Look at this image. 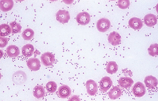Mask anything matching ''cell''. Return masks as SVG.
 <instances>
[{
  "label": "cell",
  "mask_w": 158,
  "mask_h": 101,
  "mask_svg": "<svg viewBox=\"0 0 158 101\" xmlns=\"http://www.w3.org/2000/svg\"><path fill=\"white\" fill-rule=\"evenodd\" d=\"M14 3L12 0H2L0 1V8L2 11L6 12L13 8Z\"/></svg>",
  "instance_id": "cell-18"
},
{
  "label": "cell",
  "mask_w": 158,
  "mask_h": 101,
  "mask_svg": "<svg viewBox=\"0 0 158 101\" xmlns=\"http://www.w3.org/2000/svg\"><path fill=\"white\" fill-rule=\"evenodd\" d=\"M132 91L135 96L140 98L145 95L146 90L144 85L140 82L138 81L133 86Z\"/></svg>",
  "instance_id": "cell-1"
},
{
  "label": "cell",
  "mask_w": 158,
  "mask_h": 101,
  "mask_svg": "<svg viewBox=\"0 0 158 101\" xmlns=\"http://www.w3.org/2000/svg\"><path fill=\"white\" fill-rule=\"evenodd\" d=\"M20 50L18 47L15 45H11L6 49V53L10 58H15L20 55Z\"/></svg>",
  "instance_id": "cell-15"
},
{
  "label": "cell",
  "mask_w": 158,
  "mask_h": 101,
  "mask_svg": "<svg viewBox=\"0 0 158 101\" xmlns=\"http://www.w3.org/2000/svg\"><path fill=\"white\" fill-rule=\"evenodd\" d=\"M129 27L133 29L139 30L143 27V21L139 18L133 17L129 21Z\"/></svg>",
  "instance_id": "cell-12"
},
{
  "label": "cell",
  "mask_w": 158,
  "mask_h": 101,
  "mask_svg": "<svg viewBox=\"0 0 158 101\" xmlns=\"http://www.w3.org/2000/svg\"><path fill=\"white\" fill-rule=\"evenodd\" d=\"M0 35L2 37L10 35L11 33V29L9 25L6 24H1L0 25Z\"/></svg>",
  "instance_id": "cell-22"
},
{
  "label": "cell",
  "mask_w": 158,
  "mask_h": 101,
  "mask_svg": "<svg viewBox=\"0 0 158 101\" xmlns=\"http://www.w3.org/2000/svg\"><path fill=\"white\" fill-rule=\"evenodd\" d=\"M111 25L110 21L108 19L102 18L98 21L96 27L100 32L104 33L110 29Z\"/></svg>",
  "instance_id": "cell-4"
},
{
  "label": "cell",
  "mask_w": 158,
  "mask_h": 101,
  "mask_svg": "<svg viewBox=\"0 0 158 101\" xmlns=\"http://www.w3.org/2000/svg\"><path fill=\"white\" fill-rule=\"evenodd\" d=\"M70 18L69 12L66 10H59L56 14V20L61 23H68Z\"/></svg>",
  "instance_id": "cell-3"
},
{
  "label": "cell",
  "mask_w": 158,
  "mask_h": 101,
  "mask_svg": "<svg viewBox=\"0 0 158 101\" xmlns=\"http://www.w3.org/2000/svg\"><path fill=\"white\" fill-rule=\"evenodd\" d=\"M145 86L150 89H153L157 87L158 80L155 77L148 76L146 77L144 81Z\"/></svg>",
  "instance_id": "cell-11"
},
{
  "label": "cell",
  "mask_w": 158,
  "mask_h": 101,
  "mask_svg": "<svg viewBox=\"0 0 158 101\" xmlns=\"http://www.w3.org/2000/svg\"><path fill=\"white\" fill-rule=\"evenodd\" d=\"M108 94L109 98L112 100H114L121 96L122 91L119 87L115 86L110 89Z\"/></svg>",
  "instance_id": "cell-17"
},
{
  "label": "cell",
  "mask_w": 158,
  "mask_h": 101,
  "mask_svg": "<svg viewBox=\"0 0 158 101\" xmlns=\"http://www.w3.org/2000/svg\"><path fill=\"white\" fill-rule=\"evenodd\" d=\"M158 47L157 43L151 45L148 49L149 55L153 57L158 55Z\"/></svg>",
  "instance_id": "cell-26"
},
{
  "label": "cell",
  "mask_w": 158,
  "mask_h": 101,
  "mask_svg": "<svg viewBox=\"0 0 158 101\" xmlns=\"http://www.w3.org/2000/svg\"><path fill=\"white\" fill-rule=\"evenodd\" d=\"M27 65L29 69L34 71L39 70L41 67L40 61L37 58H31L28 59Z\"/></svg>",
  "instance_id": "cell-8"
},
{
  "label": "cell",
  "mask_w": 158,
  "mask_h": 101,
  "mask_svg": "<svg viewBox=\"0 0 158 101\" xmlns=\"http://www.w3.org/2000/svg\"><path fill=\"white\" fill-rule=\"evenodd\" d=\"M10 24L11 28L12 34H17L21 32L22 27L20 24L16 22L13 21L10 22Z\"/></svg>",
  "instance_id": "cell-24"
},
{
  "label": "cell",
  "mask_w": 158,
  "mask_h": 101,
  "mask_svg": "<svg viewBox=\"0 0 158 101\" xmlns=\"http://www.w3.org/2000/svg\"><path fill=\"white\" fill-rule=\"evenodd\" d=\"M34 50L35 48L33 45L31 43H27L23 47L22 53L24 57L29 58L33 55Z\"/></svg>",
  "instance_id": "cell-19"
},
{
  "label": "cell",
  "mask_w": 158,
  "mask_h": 101,
  "mask_svg": "<svg viewBox=\"0 0 158 101\" xmlns=\"http://www.w3.org/2000/svg\"><path fill=\"white\" fill-rule=\"evenodd\" d=\"M118 69V66L116 62L114 61H110L107 64L106 71L108 74L112 75L116 73Z\"/></svg>",
  "instance_id": "cell-21"
},
{
  "label": "cell",
  "mask_w": 158,
  "mask_h": 101,
  "mask_svg": "<svg viewBox=\"0 0 158 101\" xmlns=\"http://www.w3.org/2000/svg\"><path fill=\"white\" fill-rule=\"evenodd\" d=\"M113 82L109 77L105 76L102 78L99 83L100 88L102 91L105 93L111 88Z\"/></svg>",
  "instance_id": "cell-7"
},
{
  "label": "cell",
  "mask_w": 158,
  "mask_h": 101,
  "mask_svg": "<svg viewBox=\"0 0 158 101\" xmlns=\"http://www.w3.org/2000/svg\"><path fill=\"white\" fill-rule=\"evenodd\" d=\"M117 5L121 9H125L129 7L130 1L129 0H119L118 1Z\"/></svg>",
  "instance_id": "cell-27"
},
{
  "label": "cell",
  "mask_w": 158,
  "mask_h": 101,
  "mask_svg": "<svg viewBox=\"0 0 158 101\" xmlns=\"http://www.w3.org/2000/svg\"><path fill=\"white\" fill-rule=\"evenodd\" d=\"M87 93L91 96H94L98 92L97 83L94 80H89L86 83Z\"/></svg>",
  "instance_id": "cell-6"
},
{
  "label": "cell",
  "mask_w": 158,
  "mask_h": 101,
  "mask_svg": "<svg viewBox=\"0 0 158 101\" xmlns=\"http://www.w3.org/2000/svg\"><path fill=\"white\" fill-rule=\"evenodd\" d=\"M46 88L49 93H55L57 89V84L54 81H50L47 83Z\"/></svg>",
  "instance_id": "cell-25"
},
{
  "label": "cell",
  "mask_w": 158,
  "mask_h": 101,
  "mask_svg": "<svg viewBox=\"0 0 158 101\" xmlns=\"http://www.w3.org/2000/svg\"><path fill=\"white\" fill-rule=\"evenodd\" d=\"M143 20L145 25L149 27H153L157 23V17L153 14L149 13L146 15Z\"/></svg>",
  "instance_id": "cell-13"
},
{
  "label": "cell",
  "mask_w": 158,
  "mask_h": 101,
  "mask_svg": "<svg viewBox=\"0 0 158 101\" xmlns=\"http://www.w3.org/2000/svg\"><path fill=\"white\" fill-rule=\"evenodd\" d=\"M41 59L43 65L46 67L52 66L56 61L55 56L48 52L42 54Z\"/></svg>",
  "instance_id": "cell-2"
},
{
  "label": "cell",
  "mask_w": 158,
  "mask_h": 101,
  "mask_svg": "<svg viewBox=\"0 0 158 101\" xmlns=\"http://www.w3.org/2000/svg\"><path fill=\"white\" fill-rule=\"evenodd\" d=\"M8 43L7 38L1 36V38H0V47H1V48L5 47L8 44Z\"/></svg>",
  "instance_id": "cell-28"
},
{
  "label": "cell",
  "mask_w": 158,
  "mask_h": 101,
  "mask_svg": "<svg viewBox=\"0 0 158 101\" xmlns=\"http://www.w3.org/2000/svg\"><path fill=\"white\" fill-rule=\"evenodd\" d=\"M118 83L121 88H127L132 86L133 84L134 83V81L132 78L130 77H123L119 78Z\"/></svg>",
  "instance_id": "cell-16"
},
{
  "label": "cell",
  "mask_w": 158,
  "mask_h": 101,
  "mask_svg": "<svg viewBox=\"0 0 158 101\" xmlns=\"http://www.w3.org/2000/svg\"><path fill=\"white\" fill-rule=\"evenodd\" d=\"M33 96L38 99H40L44 97L45 91L44 88L41 85H37L33 88Z\"/></svg>",
  "instance_id": "cell-20"
},
{
  "label": "cell",
  "mask_w": 158,
  "mask_h": 101,
  "mask_svg": "<svg viewBox=\"0 0 158 101\" xmlns=\"http://www.w3.org/2000/svg\"><path fill=\"white\" fill-rule=\"evenodd\" d=\"M121 38L122 37L118 32L113 31L109 35L108 41L112 46H116L120 44Z\"/></svg>",
  "instance_id": "cell-9"
},
{
  "label": "cell",
  "mask_w": 158,
  "mask_h": 101,
  "mask_svg": "<svg viewBox=\"0 0 158 101\" xmlns=\"http://www.w3.org/2000/svg\"><path fill=\"white\" fill-rule=\"evenodd\" d=\"M58 93L61 98L65 99L71 95L72 91L71 88L67 85H63L59 87Z\"/></svg>",
  "instance_id": "cell-14"
},
{
  "label": "cell",
  "mask_w": 158,
  "mask_h": 101,
  "mask_svg": "<svg viewBox=\"0 0 158 101\" xmlns=\"http://www.w3.org/2000/svg\"><path fill=\"white\" fill-rule=\"evenodd\" d=\"M35 35V32L32 29L26 28L22 32V36L24 39L30 41L32 39Z\"/></svg>",
  "instance_id": "cell-23"
},
{
  "label": "cell",
  "mask_w": 158,
  "mask_h": 101,
  "mask_svg": "<svg viewBox=\"0 0 158 101\" xmlns=\"http://www.w3.org/2000/svg\"><path fill=\"white\" fill-rule=\"evenodd\" d=\"M26 80V74L23 71H17L13 75V81L15 84H23L25 83Z\"/></svg>",
  "instance_id": "cell-10"
},
{
  "label": "cell",
  "mask_w": 158,
  "mask_h": 101,
  "mask_svg": "<svg viewBox=\"0 0 158 101\" xmlns=\"http://www.w3.org/2000/svg\"><path fill=\"white\" fill-rule=\"evenodd\" d=\"M76 19L78 24L80 25L85 26L90 22L91 17L90 15L87 12H83L78 14Z\"/></svg>",
  "instance_id": "cell-5"
}]
</instances>
